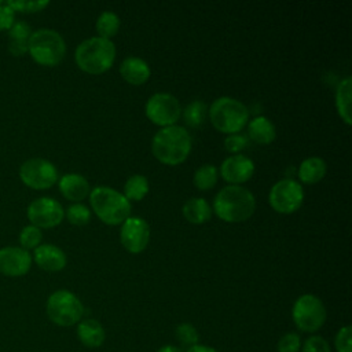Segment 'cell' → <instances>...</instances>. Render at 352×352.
<instances>
[{
  "label": "cell",
  "mask_w": 352,
  "mask_h": 352,
  "mask_svg": "<svg viewBox=\"0 0 352 352\" xmlns=\"http://www.w3.org/2000/svg\"><path fill=\"white\" fill-rule=\"evenodd\" d=\"M301 352H331L329 342L322 336H309L301 344Z\"/></svg>",
  "instance_id": "e575fe53"
},
{
  "label": "cell",
  "mask_w": 352,
  "mask_h": 352,
  "mask_svg": "<svg viewBox=\"0 0 352 352\" xmlns=\"http://www.w3.org/2000/svg\"><path fill=\"white\" fill-rule=\"evenodd\" d=\"M45 312L48 319L60 327H69L77 324L84 314V307L80 298L70 290H56L50 294Z\"/></svg>",
  "instance_id": "52a82bcc"
},
{
  "label": "cell",
  "mask_w": 352,
  "mask_h": 352,
  "mask_svg": "<svg viewBox=\"0 0 352 352\" xmlns=\"http://www.w3.org/2000/svg\"><path fill=\"white\" fill-rule=\"evenodd\" d=\"M334 346L337 352H352V327L349 324L342 326L336 337Z\"/></svg>",
  "instance_id": "836d02e7"
},
{
  "label": "cell",
  "mask_w": 352,
  "mask_h": 352,
  "mask_svg": "<svg viewBox=\"0 0 352 352\" xmlns=\"http://www.w3.org/2000/svg\"><path fill=\"white\" fill-rule=\"evenodd\" d=\"M116 47L110 38L89 37L78 44L74 59L77 66L91 74L106 72L114 62Z\"/></svg>",
  "instance_id": "3957f363"
},
{
  "label": "cell",
  "mask_w": 352,
  "mask_h": 352,
  "mask_svg": "<svg viewBox=\"0 0 352 352\" xmlns=\"http://www.w3.org/2000/svg\"><path fill=\"white\" fill-rule=\"evenodd\" d=\"M28 52L38 65L55 66L63 59L66 44L63 37L56 30L41 28L32 32Z\"/></svg>",
  "instance_id": "5b68a950"
},
{
  "label": "cell",
  "mask_w": 352,
  "mask_h": 352,
  "mask_svg": "<svg viewBox=\"0 0 352 352\" xmlns=\"http://www.w3.org/2000/svg\"><path fill=\"white\" fill-rule=\"evenodd\" d=\"M148 192V180L143 175H132L124 184V195L126 199L140 201Z\"/></svg>",
  "instance_id": "d4e9b609"
},
{
  "label": "cell",
  "mask_w": 352,
  "mask_h": 352,
  "mask_svg": "<svg viewBox=\"0 0 352 352\" xmlns=\"http://www.w3.org/2000/svg\"><path fill=\"white\" fill-rule=\"evenodd\" d=\"M19 177L33 190H45L56 183L58 169L48 160L29 158L19 166Z\"/></svg>",
  "instance_id": "9c48e42d"
},
{
  "label": "cell",
  "mask_w": 352,
  "mask_h": 352,
  "mask_svg": "<svg viewBox=\"0 0 352 352\" xmlns=\"http://www.w3.org/2000/svg\"><path fill=\"white\" fill-rule=\"evenodd\" d=\"M175 334H176L179 344L186 348H190V346L198 344V341H199L198 330L195 329V326H192L191 323H187V322L177 324Z\"/></svg>",
  "instance_id": "f546056e"
},
{
  "label": "cell",
  "mask_w": 352,
  "mask_h": 352,
  "mask_svg": "<svg viewBox=\"0 0 352 352\" xmlns=\"http://www.w3.org/2000/svg\"><path fill=\"white\" fill-rule=\"evenodd\" d=\"M32 267V256L21 246H4L0 249V274L16 278L23 276Z\"/></svg>",
  "instance_id": "5bb4252c"
},
{
  "label": "cell",
  "mask_w": 352,
  "mask_h": 352,
  "mask_svg": "<svg viewBox=\"0 0 352 352\" xmlns=\"http://www.w3.org/2000/svg\"><path fill=\"white\" fill-rule=\"evenodd\" d=\"M217 182V168L212 164L201 165L194 173V184L199 190H209Z\"/></svg>",
  "instance_id": "4316f807"
},
{
  "label": "cell",
  "mask_w": 352,
  "mask_h": 352,
  "mask_svg": "<svg viewBox=\"0 0 352 352\" xmlns=\"http://www.w3.org/2000/svg\"><path fill=\"white\" fill-rule=\"evenodd\" d=\"M157 352H182V349L176 345H172V344H168V345H162Z\"/></svg>",
  "instance_id": "f35d334b"
},
{
  "label": "cell",
  "mask_w": 352,
  "mask_h": 352,
  "mask_svg": "<svg viewBox=\"0 0 352 352\" xmlns=\"http://www.w3.org/2000/svg\"><path fill=\"white\" fill-rule=\"evenodd\" d=\"M256 208L254 195L245 187L230 184L223 187L213 199L216 214L228 223L248 220Z\"/></svg>",
  "instance_id": "6da1fadb"
},
{
  "label": "cell",
  "mask_w": 352,
  "mask_h": 352,
  "mask_svg": "<svg viewBox=\"0 0 352 352\" xmlns=\"http://www.w3.org/2000/svg\"><path fill=\"white\" fill-rule=\"evenodd\" d=\"M184 217L194 224H202L210 219L212 209L204 198H190L183 205Z\"/></svg>",
  "instance_id": "603a6c76"
},
{
  "label": "cell",
  "mask_w": 352,
  "mask_h": 352,
  "mask_svg": "<svg viewBox=\"0 0 352 352\" xmlns=\"http://www.w3.org/2000/svg\"><path fill=\"white\" fill-rule=\"evenodd\" d=\"M89 202L98 217L106 224H121L131 213V202L120 191L98 186L89 192Z\"/></svg>",
  "instance_id": "277c9868"
},
{
  "label": "cell",
  "mask_w": 352,
  "mask_h": 352,
  "mask_svg": "<svg viewBox=\"0 0 352 352\" xmlns=\"http://www.w3.org/2000/svg\"><path fill=\"white\" fill-rule=\"evenodd\" d=\"M15 22V12L6 4H0V32L10 30V28Z\"/></svg>",
  "instance_id": "8d00e7d4"
},
{
  "label": "cell",
  "mask_w": 352,
  "mask_h": 352,
  "mask_svg": "<svg viewBox=\"0 0 352 352\" xmlns=\"http://www.w3.org/2000/svg\"><path fill=\"white\" fill-rule=\"evenodd\" d=\"M6 4L14 11L19 12H37L45 8L50 1L48 0H38V1H26V0H16V1H6Z\"/></svg>",
  "instance_id": "1f68e13d"
},
{
  "label": "cell",
  "mask_w": 352,
  "mask_h": 352,
  "mask_svg": "<svg viewBox=\"0 0 352 352\" xmlns=\"http://www.w3.org/2000/svg\"><path fill=\"white\" fill-rule=\"evenodd\" d=\"M32 28L23 21H15L8 30V51L14 56H23L28 52V44Z\"/></svg>",
  "instance_id": "d6986e66"
},
{
  "label": "cell",
  "mask_w": 352,
  "mask_h": 352,
  "mask_svg": "<svg viewBox=\"0 0 352 352\" xmlns=\"http://www.w3.org/2000/svg\"><path fill=\"white\" fill-rule=\"evenodd\" d=\"M59 190L70 201H81L91 192L88 180L78 173H66L59 179Z\"/></svg>",
  "instance_id": "ac0fdd59"
},
{
  "label": "cell",
  "mask_w": 352,
  "mask_h": 352,
  "mask_svg": "<svg viewBox=\"0 0 352 352\" xmlns=\"http://www.w3.org/2000/svg\"><path fill=\"white\" fill-rule=\"evenodd\" d=\"M121 76L131 84L139 85L147 81L150 77V67L146 60L138 56H128L120 66Z\"/></svg>",
  "instance_id": "ffe728a7"
},
{
  "label": "cell",
  "mask_w": 352,
  "mask_h": 352,
  "mask_svg": "<svg viewBox=\"0 0 352 352\" xmlns=\"http://www.w3.org/2000/svg\"><path fill=\"white\" fill-rule=\"evenodd\" d=\"M304 199V191L300 183L293 179H282L271 187L270 204L279 213L296 212Z\"/></svg>",
  "instance_id": "8fae6325"
},
{
  "label": "cell",
  "mask_w": 352,
  "mask_h": 352,
  "mask_svg": "<svg viewBox=\"0 0 352 352\" xmlns=\"http://www.w3.org/2000/svg\"><path fill=\"white\" fill-rule=\"evenodd\" d=\"M120 28V16L113 11H103L96 19V30L99 37L109 38L117 33Z\"/></svg>",
  "instance_id": "484cf974"
},
{
  "label": "cell",
  "mask_w": 352,
  "mask_h": 352,
  "mask_svg": "<svg viewBox=\"0 0 352 352\" xmlns=\"http://www.w3.org/2000/svg\"><path fill=\"white\" fill-rule=\"evenodd\" d=\"M1 3H3V1H0V4H1Z\"/></svg>",
  "instance_id": "ab89813d"
},
{
  "label": "cell",
  "mask_w": 352,
  "mask_h": 352,
  "mask_svg": "<svg viewBox=\"0 0 352 352\" xmlns=\"http://www.w3.org/2000/svg\"><path fill=\"white\" fill-rule=\"evenodd\" d=\"M351 88H352V78L346 76L342 78L337 87L336 92V106L338 110V114L345 121V124L351 125Z\"/></svg>",
  "instance_id": "cb8c5ba5"
},
{
  "label": "cell",
  "mask_w": 352,
  "mask_h": 352,
  "mask_svg": "<svg viewBox=\"0 0 352 352\" xmlns=\"http://www.w3.org/2000/svg\"><path fill=\"white\" fill-rule=\"evenodd\" d=\"M206 104L202 100H194L186 106L183 110V117L187 125L197 128L204 124L206 117Z\"/></svg>",
  "instance_id": "83f0119b"
},
{
  "label": "cell",
  "mask_w": 352,
  "mask_h": 352,
  "mask_svg": "<svg viewBox=\"0 0 352 352\" xmlns=\"http://www.w3.org/2000/svg\"><path fill=\"white\" fill-rule=\"evenodd\" d=\"M41 239H43V232L40 228H37L36 226H25L21 232H19V243L21 248L25 250H30V249H36L38 245H41Z\"/></svg>",
  "instance_id": "f1b7e54d"
},
{
  "label": "cell",
  "mask_w": 352,
  "mask_h": 352,
  "mask_svg": "<svg viewBox=\"0 0 352 352\" xmlns=\"http://www.w3.org/2000/svg\"><path fill=\"white\" fill-rule=\"evenodd\" d=\"M33 260L41 270L50 271V272H56L63 270L67 261L65 252L60 248L50 243L38 245L34 249Z\"/></svg>",
  "instance_id": "2e32d148"
},
{
  "label": "cell",
  "mask_w": 352,
  "mask_h": 352,
  "mask_svg": "<svg viewBox=\"0 0 352 352\" xmlns=\"http://www.w3.org/2000/svg\"><path fill=\"white\" fill-rule=\"evenodd\" d=\"M300 349H301V338L294 331H289L283 334L276 344L278 352H300Z\"/></svg>",
  "instance_id": "d6a6232c"
},
{
  "label": "cell",
  "mask_w": 352,
  "mask_h": 352,
  "mask_svg": "<svg viewBox=\"0 0 352 352\" xmlns=\"http://www.w3.org/2000/svg\"><path fill=\"white\" fill-rule=\"evenodd\" d=\"M209 117L216 129L232 135L245 126L249 110L242 102L230 96H221L210 104Z\"/></svg>",
  "instance_id": "8992f818"
},
{
  "label": "cell",
  "mask_w": 352,
  "mask_h": 352,
  "mask_svg": "<svg viewBox=\"0 0 352 352\" xmlns=\"http://www.w3.org/2000/svg\"><path fill=\"white\" fill-rule=\"evenodd\" d=\"M326 316L324 304L315 294H302L293 304L292 318L300 331H318L324 324Z\"/></svg>",
  "instance_id": "ba28073f"
},
{
  "label": "cell",
  "mask_w": 352,
  "mask_h": 352,
  "mask_svg": "<svg viewBox=\"0 0 352 352\" xmlns=\"http://www.w3.org/2000/svg\"><path fill=\"white\" fill-rule=\"evenodd\" d=\"M121 243L131 253H139L146 249L150 239V227L146 220L138 216H129L124 220L121 232Z\"/></svg>",
  "instance_id": "4fadbf2b"
},
{
  "label": "cell",
  "mask_w": 352,
  "mask_h": 352,
  "mask_svg": "<svg viewBox=\"0 0 352 352\" xmlns=\"http://www.w3.org/2000/svg\"><path fill=\"white\" fill-rule=\"evenodd\" d=\"M253 172V161L242 154L227 157L220 166V173L223 179L230 183H243L252 177Z\"/></svg>",
  "instance_id": "9a60e30c"
},
{
  "label": "cell",
  "mask_w": 352,
  "mask_h": 352,
  "mask_svg": "<svg viewBox=\"0 0 352 352\" xmlns=\"http://www.w3.org/2000/svg\"><path fill=\"white\" fill-rule=\"evenodd\" d=\"M147 117L157 125L169 126L175 125L182 114V107L176 96L168 92H157L147 99L146 103Z\"/></svg>",
  "instance_id": "30bf717a"
},
{
  "label": "cell",
  "mask_w": 352,
  "mask_h": 352,
  "mask_svg": "<svg viewBox=\"0 0 352 352\" xmlns=\"http://www.w3.org/2000/svg\"><path fill=\"white\" fill-rule=\"evenodd\" d=\"M186 352H219V351L213 346H208V345H204V344L198 342V344L187 348Z\"/></svg>",
  "instance_id": "74e56055"
},
{
  "label": "cell",
  "mask_w": 352,
  "mask_h": 352,
  "mask_svg": "<svg viewBox=\"0 0 352 352\" xmlns=\"http://www.w3.org/2000/svg\"><path fill=\"white\" fill-rule=\"evenodd\" d=\"M248 144V140L243 135H238V133H232V135H228L224 140V146L228 151L231 153H238L241 150H243Z\"/></svg>",
  "instance_id": "d590c367"
},
{
  "label": "cell",
  "mask_w": 352,
  "mask_h": 352,
  "mask_svg": "<svg viewBox=\"0 0 352 352\" xmlns=\"http://www.w3.org/2000/svg\"><path fill=\"white\" fill-rule=\"evenodd\" d=\"M28 219L30 220L32 226L37 228H52L63 220L65 210L62 205L50 197H41L30 202L26 210Z\"/></svg>",
  "instance_id": "7c38bea8"
},
{
  "label": "cell",
  "mask_w": 352,
  "mask_h": 352,
  "mask_svg": "<svg viewBox=\"0 0 352 352\" xmlns=\"http://www.w3.org/2000/svg\"><path fill=\"white\" fill-rule=\"evenodd\" d=\"M66 217L72 224L76 226H84L91 219L89 209L82 204H73L66 210Z\"/></svg>",
  "instance_id": "4dcf8cb0"
},
{
  "label": "cell",
  "mask_w": 352,
  "mask_h": 352,
  "mask_svg": "<svg viewBox=\"0 0 352 352\" xmlns=\"http://www.w3.org/2000/svg\"><path fill=\"white\" fill-rule=\"evenodd\" d=\"M151 150L154 157L164 164H180L190 154L191 136L184 126H164L154 135Z\"/></svg>",
  "instance_id": "7a4b0ae2"
},
{
  "label": "cell",
  "mask_w": 352,
  "mask_h": 352,
  "mask_svg": "<svg viewBox=\"0 0 352 352\" xmlns=\"http://www.w3.org/2000/svg\"><path fill=\"white\" fill-rule=\"evenodd\" d=\"M77 338L80 342L89 348L96 349L103 345L106 340V331L100 322L96 319H82L77 323Z\"/></svg>",
  "instance_id": "e0dca14e"
},
{
  "label": "cell",
  "mask_w": 352,
  "mask_h": 352,
  "mask_svg": "<svg viewBox=\"0 0 352 352\" xmlns=\"http://www.w3.org/2000/svg\"><path fill=\"white\" fill-rule=\"evenodd\" d=\"M248 132H249V136L260 144L271 143L276 135L274 124L264 116L254 117L252 121H249Z\"/></svg>",
  "instance_id": "44dd1931"
},
{
  "label": "cell",
  "mask_w": 352,
  "mask_h": 352,
  "mask_svg": "<svg viewBox=\"0 0 352 352\" xmlns=\"http://www.w3.org/2000/svg\"><path fill=\"white\" fill-rule=\"evenodd\" d=\"M327 165L319 157H308L305 158L298 168V177L301 182L312 184L323 179L326 175Z\"/></svg>",
  "instance_id": "7402d4cb"
}]
</instances>
